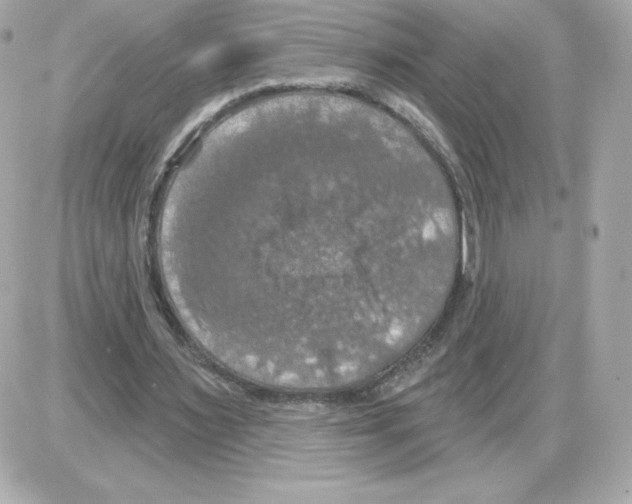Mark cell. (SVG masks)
I'll list each match as a JSON object with an SVG mask.
<instances>
[{"label":"cell","instance_id":"cell-1","mask_svg":"<svg viewBox=\"0 0 632 504\" xmlns=\"http://www.w3.org/2000/svg\"><path fill=\"white\" fill-rule=\"evenodd\" d=\"M282 169L275 219L231 281L226 337L269 355L352 349L397 315L406 282L433 274L442 245L397 179L317 160Z\"/></svg>","mask_w":632,"mask_h":504}]
</instances>
